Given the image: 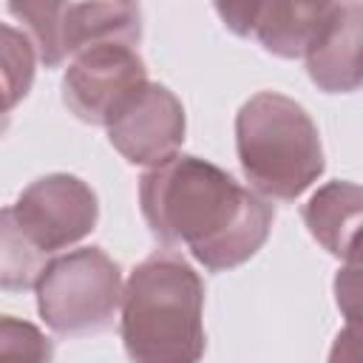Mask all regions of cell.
Here are the masks:
<instances>
[{
  "mask_svg": "<svg viewBox=\"0 0 363 363\" xmlns=\"http://www.w3.org/2000/svg\"><path fill=\"white\" fill-rule=\"evenodd\" d=\"M326 363H363V326L360 323H346L335 335Z\"/></svg>",
  "mask_w": 363,
  "mask_h": 363,
  "instance_id": "obj_15",
  "label": "cell"
},
{
  "mask_svg": "<svg viewBox=\"0 0 363 363\" xmlns=\"http://www.w3.org/2000/svg\"><path fill=\"white\" fill-rule=\"evenodd\" d=\"M45 326L65 337L105 332L122 309L119 264L99 247H79L51 258L34 286Z\"/></svg>",
  "mask_w": 363,
  "mask_h": 363,
  "instance_id": "obj_5",
  "label": "cell"
},
{
  "mask_svg": "<svg viewBox=\"0 0 363 363\" xmlns=\"http://www.w3.org/2000/svg\"><path fill=\"white\" fill-rule=\"evenodd\" d=\"M326 11L329 3H298V0L216 6V14L233 34L252 37L261 43L264 51L284 60H303L309 54L326 20Z\"/></svg>",
  "mask_w": 363,
  "mask_h": 363,
  "instance_id": "obj_9",
  "label": "cell"
},
{
  "mask_svg": "<svg viewBox=\"0 0 363 363\" xmlns=\"http://www.w3.org/2000/svg\"><path fill=\"white\" fill-rule=\"evenodd\" d=\"M204 284L187 258L156 250L125 281L119 335L130 363H199L204 357Z\"/></svg>",
  "mask_w": 363,
  "mask_h": 363,
  "instance_id": "obj_2",
  "label": "cell"
},
{
  "mask_svg": "<svg viewBox=\"0 0 363 363\" xmlns=\"http://www.w3.org/2000/svg\"><path fill=\"white\" fill-rule=\"evenodd\" d=\"M309 79L326 94L363 88V3H329L326 20L303 57Z\"/></svg>",
  "mask_w": 363,
  "mask_h": 363,
  "instance_id": "obj_10",
  "label": "cell"
},
{
  "mask_svg": "<svg viewBox=\"0 0 363 363\" xmlns=\"http://www.w3.org/2000/svg\"><path fill=\"white\" fill-rule=\"evenodd\" d=\"M0 51H3V108L6 113L28 94L34 82V62L40 60L37 45L26 31H17L11 23L0 26Z\"/></svg>",
  "mask_w": 363,
  "mask_h": 363,
  "instance_id": "obj_12",
  "label": "cell"
},
{
  "mask_svg": "<svg viewBox=\"0 0 363 363\" xmlns=\"http://www.w3.org/2000/svg\"><path fill=\"white\" fill-rule=\"evenodd\" d=\"M147 79L136 45L105 43L82 51L62 74V102L88 125H108L119 105Z\"/></svg>",
  "mask_w": 363,
  "mask_h": 363,
  "instance_id": "obj_7",
  "label": "cell"
},
{
  "mask_svg": "<svg viewBox=\"0 0 363 363\" xmlns=\"http://www.w3.org/2000/svg\"><path fill=\"white\" fill-rule=\"evenodd\" d=\"M139 207L153 238L187 250L204 269L227 272L247 264L269 238L275 210L218 164L176 153L145 170Z\"/></svg>",
  "mask_w": 363,
  "mask_h": 363,
  "instance_id": "obj_1",
  "label": "cell"
},
{
  "mask_svg": "<svg viewBox=\"0 0 363 363\" xmlns=\"http://www.w3.org/2000/svg\"><path fill=\"white\" fill-rule=\"evenodd\" d=\"M332 292L346 323L363 326V235L340 261V269L332 281Z\"/></svg>",
  "mask_w": 363,
  "mask_h": 363,
  "instance_id": "obj_14",
  "label": "cell"
},
{
  "mask_svg": "<svg viewBox=\"0 0 363 363\" xmlns=\"http://www.w3.org/2000/svg\"><path fill=\"white\" fill-rule=\"evenodd\" d=\"M6 11L23 23L45 68L74 62L82 51L105 43L136 45L142 40V9L136 3L23 0L9 3Z\"/></svg>",
  "mask_w": 363,
  "mask_h": 363,
  "instance_id": "obj_6",
  "label": "cell"
},
{
  "mask_svg": "<svg viewBox=\"0 0 363 363\" xmlns=\"http://www.w3.org/2000/svg\"><path fill=\"white\" fill-rule=\"evenodd\" d=\"M54 343L31 320L3 315L0 318V363H51Z\"/></svg>",
  "mask_w": 363,
  "mask_h": 363,
  "instance_id": "obj_13",
  "label": "cell"
},
{
  "mask_svg": "<svg viewBox=\"0 0 363 363\" xmlns=\"http://www.w3.org/2000/svg\"><path fill=\"white\" fill-rule=\"evenodd\" d=\"M309 235L335 258L346 252L363 235V187L354 182H326L301 207Z\"/></svg>",
  "mask_w": 363,
  "mask_h": 363,
  "instance_id": "obj_11",
  "label": "cell"
},
{
  "mask_svg": "<svg viewBox=\"0 0 363 363\" xmlns=\"http://www.w3.org/2000/svg\"><path fill=\"white\" fill-rule=\"evenodd\" d=\"M235 153L250 190L267 201H295L326 167L318 125L301 102L278 91H258L238 108Z\"/></svg>",
  "mask_w": 363,
  "mask_h": 363,
  "instance_id": "obj_4",
  "label": "cell"
},
{
  "mask_svg": "<svg viewBox=\"0 0 363 363\" xmlns=\"http://www.w3.org/2000/svg\"><path fill=\"white\" fill-rule=\"evenodd\" d=\"M96 218V193L79 176L48 173L31 182L0 216L3 289H34L45 264L88 238Z\"/></svg>",
  "mask_w": 363,
  "mask_h": 363,
  "instance_id": "obj_3",
  "label": "cell"
},
{
  "mask_svg": "<svg viewBox=\"0 0 363 363\" xmlns=\"http://www.w3.org/2000/svg\"><path fill=\"white\" fill-rule=\"evenodd\" d=\"M184 128L187 122L179 96L159 82H145L133 91L105 125L113 150L147 170L179 153Z\"/></svg>",
  "mask_w": 363,
  "mask_h": 363,
  "instance_id": "obj_8",
  "label": "cell"
}]
</instances>
